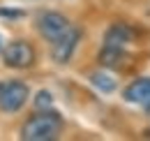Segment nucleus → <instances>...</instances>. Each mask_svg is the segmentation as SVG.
Wrapping results in <instances>:
<instances>
[{
    "label": "nucleus",
    "mask_w": 150,
    "mask_h": 141,
    "mask_svg": "<svg viewBox=\"0 0 150 141\" xmlns=\"http://www.w3.org/2000/svg\"><path fill=\"white\" fill-rule=\"evenodd\" d=\"M62 132V118L60 113L44 109L35 116H30L21 127V139L23 141H53Z\"/></svg>",
    "instance_id": "obj_1"
},
{
    "label": "nucleus",
    "mask_w": 150,
    "mask_h": 141,
    "mask_svg": "<svg viewBox=\"0 0 150 141\" xmlns=\"http://www.w3.org/2000/svg\"><path fill=\"white\" fill-rule=\"evenodd\" d=\"M30 90L23 81H2L0 83V111L5 113H16L25 104Z\"/></svg>",
    "instance_id": "obj_2"
},
{
    "label": "nucleus",
    "mask_w": 150,
    "mask_h": 141,
    "mask_svg": "<svg viewBox=\"0 0 150 141\" xmlns=\"http://www.w3.org/2000/svg\"><path fill=\"white\" fill-rule=\"evenodd\" d=\"M37 30L44 39H49L53 44L72 30V23L67 21V16H62L58 12H44L37 16Z\"/></svg>",
    "instance_id": "obj_3"
},
{
    "label": "nucleus",
    "mask_w": 150,
    "mask_h": 141,
    "mask_svg": "<svg viewBox=\"0 0 150 141\" xmlns=\"http://www.w3.org/2000/svg\"><path fill=\"white\" fill-rule=\"evenodd\" d=\"M2 63L12 70H25L35 63V49L28 42H9L2 51Z\"/></svg>",
    "instance_id": "obj_4"
},
{
    "label": "nucleus",
    "mask_w": 150,
    "mask_h": 141,
    "mask_svg": "<svg viewBox=\"0 0 150 141\" xmlns=\"http://www.w3.org/2000/svg\"><path fill=\"white\" fill-rule=\"evenodd\" d=\"M99 63L104 67H109V70H127L132 65V56L122 46H102Z\"/></svg>",
    "instance_id": "obj_5"
},
{
    "label": "nucleus",
    "mask_w": 150,
    "mask_h": 141,
    "mask_svg": "<svg viewBox=\"0 0 150 141\" xmlns=\"http://www.w3.org/2000/svg\"><path fill=\"white\" fill-rule=\"evenodd\" d=\"M125 100L132 102V104H139L143 109H150V76H143V79H136L132 81L129 86L125 88Z\"/></svg>",
    "instance_id": "obj_6"
},
{
    "label": "nucleus",
    "mask_w": 150,
    "mask_h": 141,
    "mask_svg": "<svg viewBox=\"0 0 150 141\" xmlns=\"http://www.w3.org/2000/svg\"><path fill=\"white\" fill-rule=\"evenodd\" d=\"M79 39H81V30L72 28L65 37H60L58 42H53V60L56 63H67L72 58V53H74Z\"/></svg>",
    "instance_id": "obj_7"
},
{
    "label": "nucleus",
    "mask_w": 150,
    "mask_h": 141,
    "mask_svg": "<svg viewBox=\"0 0 150 141\" xmlns=\"http://www.w3.org/2000/svg\"><path fill=\"white\" fill-rule=\"evenodd\" d=\"M132 39H134V33H132L129 26L113 23L111 28L106 30V35H104V46H122V49H127V44Z\"/></svg>",
    "instance_id": "obj_8"
},
{
    "label": "nucleus",
    "mask_w": 150,
    "mask_h": 141,
    "mask_svg": "<svg viewBox=\"0 0 150 141\" xmlns=\"http://www.w3.org/2000/svg\"><path fill=\"white\" fill-rule=\"evenodd\" d=\"M90 81H93L95 88H99L102 93H113L115 90V79L106 72H93L90 74Z\"/></svg>",
    "instance_id": "obj_9"
},
{
    "label": "nucleus",
    "mask_w": 150,
    "mask_h": 141,
    "mask_svg": "<svg viewBox=\"0 0 150 141\" xmlns=\"http://www.w3.org/2000/svg\"><path fill=\"white\" fill-rule=\"evenodd\" d=\"M35 104H37V109H51V104H53L51 93L49 90H39L37 97H35Z\"/></svg>",
    "instance_id": "obj_10"
},
{
    "label": "nucleus",
    "mask_w": 150,
    "mask_h": 141,
    "mask_svg": "<svg viewBox=\"0 0 150 141\" xmlns=\"http://www.w3.org/2000/svg\"><path fill=\"white\" fill-rule=\"evenodd\" d=\"M0 16H7V19H19V16H23V12H16V9H5V7H0Z\"/></svg>",
    "instance_id": "obj_11"
},
{
    "label": "nucleus",
    "mask_w": 150,
    "mask_h": 141,
    "mask_svg": "<svg viewBox=\"0 0 150 141\" xmlns=\"http://www.w3.org/2000/svg\"><path fill=\"white\" fill-rule=\"evenodd\" d=\"M0 44H2V42H0Z\"/></svg>",
    "instance_id": "obj_12"
}]
</instances>
